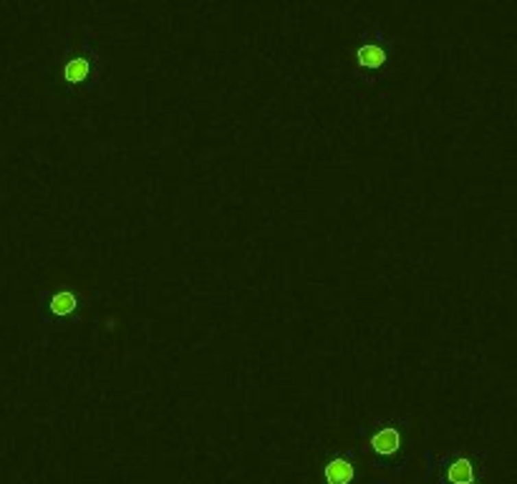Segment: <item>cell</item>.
I'll use <instances>...</instances> for the list:
<instances>
[{
	"label": "cell",
	"instance_id": "1",
	"mask_svg": "<svg viewBox=\"0 0 517 484\" xmlns=\"http://www.w3.org/2000/svg\"><path fill=\"white\" fill-rule=\"evenodd\" d=\"M104 76V58L91 36L73 33L56 46L53 56L43 66L51 94L61 99H86L96 94Z\"/></svg>",
	"mask_w": 517,
	"mask_h": 484
},
{
	"label": "cell",
	"instance_id": "2",
	"mask_svg": "<svg viewBox=\"0 0 517 484\" xmlns=\"http://www.w3.org/2000/svg\"><path fill=\"white\" fill-rule=\"evenodd\" d=\"M351 66L356 71V76H381L394 66V46L392 40L386 38L384 28L371 25L361 33L359 40L351 46Z\"/></svg>",
	"mask_w": 517,
	"mask_h": 484
},
{
	"label": "cell",
	"instance_id": "3",
	"mask_svg": "<svg viewBox=\"0 0 517 484\" xmlns=\"http://www.w3.org/2000/svg\"><path fill=\"white\" fill-rule=\"evenodd\" d=\"M361 434H363L366 452L374 459L394 461L407 449V429L401 422H374Z\"/></svg>",
	"mask_w": 517,
	"mask_h": 484
},
{
	"label": "cell",
	"instance_id": "4",
	"mask_svg": "<svg viewBox=\"0 0 517 484\" xmlns=\"http://www.w3.org/2000/svg\"><path fill=\"white\" fill-rule=\"evenodd\" d=\"M84 308V295L76 288H48L40 295V315L43 320H69L79 315Z\"/></svg>",
	"mask_w": 517,
	"mask_h": 484
},
{
	"label": "cell",
	"instance_id": "5",
	"mask_svg": "<svg viewBox=\"0 0 517 484\" xmlns=\"http://www.w3.org/2000/svg\"><path fill=\"white\" fill-rule=\"evenodd\" d=\"M356 474H359L356 459L348 452H333L321 467L323 484H353Z\"/></svg>",
	"mask_w": 517,
	"mask_h": 484
},
{
	"label": "cell",
	"instance_id": "6",
	"mask_svg": "<svg viewBox=\"0 0 517 484\" xmlns=\"http://www.w3.org/2000/svg\"><path fill=\"white\" fill-rule=\"evenodd\" d=\"M444 479L449 484H474L477 482V472H474V461L470 457H455L444 467Z\"/></svg>",
	"mask_w": 517,
	"mask_h": 484
}]
</instances>
